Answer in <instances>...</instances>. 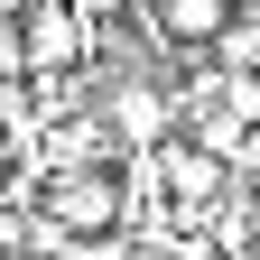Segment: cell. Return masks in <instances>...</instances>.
I'll return each mask as SVG.
<instances>
[{"label": "cell", "mask_w": 260, "mask_h": 260, "mask_svg": "<svg viewBox=\"0 0 260 260\" xmlns=\"http://www.w3.org/2000/svg\"><path fill=\"white\" fill-rule=\"evenodd\" d=\"M19 38H28V75H84L93 65V19L75 10V0L19 10Z\"/></svg>", "instance_id": "cell-1"}, {"label": "cell", "mask_w": 260, "mask_h": 260, "mask_svg": "<svg viewBox=\"0 0 260 260\" xmlns=\"http://www.w3.org/2000/svg\"><path fill=\"white\" fill-rule=\"evenodd\" d=\"M149 19L168 38V56H195V47H214L233 28V0H149Z\"/></svg>", "instance_id": "cell-2"}, {"label": "cell", "mask_w": 260, "mask_h": 260, "mask_svg": "<svg viewBox=\"0 0 260 260\" xmlns=\"http://www.w3.org/2000/svg\"><path fill=\"white\" fill-rule=\"evenodd\" d=\"M214 65L223 75H260V10H233V28L214 38Z\"/></svg>", "instance_id": "cell-3"}, {"label": "cell", "mask_w": 260, "mask_h": 260, "mask_svg": "<svg viewBox=\"0 0 260 260\" xmlns=\"http://www.w3.org/2000/svg\"><path fill=\"white\" fill-rule=\"evenodd\" d=\"M0 84H28V38H19L10 10H0Z\"/></svg>", "instance_id": "cell-4"}, {"label": "cell", "mask_w": 260, "mask_h": 260, "mask_svg": "<svg viewBox=\"0 0 260 260\" xmlns=\"http://www.w3.org/2000/svg\"><path fill=\"white\" fill-rule=\"evenodd\" d=\"M233 10H260V0H233Z\"/></svg>", "instance_id": "cell-5"}]
</instances>
